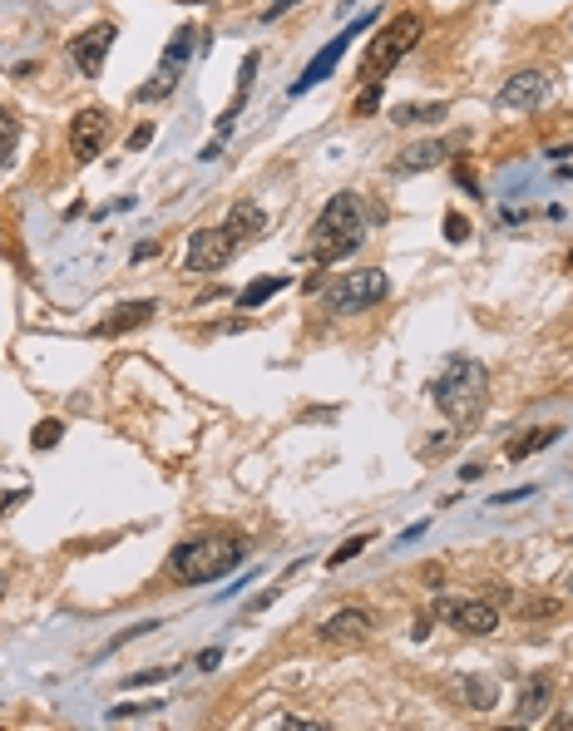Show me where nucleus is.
<instances>
[{
    "label": "nucleus",
    "instance_id": "obj_1",
    "mask_svg": "<svg viewBox=\"0 0 573 731\" xmlns=\"http://www.w3.org/2000/svg\"><path fill=\"white\" fill-rule=\"evenodd\" d=\"M386 213L376 208H366V198L361 193H336L327 208L317 213V223H312V262H341V257H351L356 247L366 243V233H371V223H381Z\"/></svg>",
    "mask_w": 573,
    "mask_h": 731
},
{
    "label": "nucleus",
    "instance_id": "obj_2",
    "mask_svg": "<svg viewBox=\"0 0 573 731\" xmlns=\"http://www.w3.org/2000/svg\"><path fill=\"white\" fill-rule=\"evenodd\" d=\"M243 564V539L228 534V529H213V534H198V539H183L173 554H168V573L173 583H218Z\"/></svg>",
    "mask_w": 573,
    "mask_h": 731
},
{
    "label": "nucleus",
    "instance_id": "obj_3",
    "mask_svg": "<svg viewBox=\"0 0 573 731\" xmlns=\"http://www.w3.org/2000/svg\"><path fill=\"white\" fill-rule=\"evenodd\" d=\"M435 406L445 410L455 425H475L485 406H490V371L475 356H450V366L435 381Z\"/></svg>",
    "mask_w": 573,
    "mask_h": 731
},
{
    "label": "nucleus",
    "instance_id": "obj_4",
    "mask_svg": "<svg viewBox=\"0 0 573 731\" xmlns=\"http://www.w3.org/2000/svg\"><path fill=\"white\" fill-rule=\"evenodd\" d=\"M420 35H425V20L415 15V10H401V15H391L381 30H376V40L366 45V55H361V80L366 84H381L401 60H406L410 50L420 45Z\"/></svg>",
    "mask_w": 573,
    "mask_h": 731
},
{
    "label": "nucleus",
    "instance_id": "obj_5",
    "mask_svg": "<svg viewBox=\"0 0 573 731\" xmlns=\"http://www.w3.org/2000/svg\"><path fill=\"white\" fill-rule=\"evenodd\" d=\"M391 297V277L381 267H356V272H341L331 277L327 287V312L331 317H361L366 307L386 302Z\"/></svg>",
    "mask_w": 573,
    "mask_h": 731
},
{
    "label": "nucleus",
    "instance_id": "obj_6",
    "mask_svg": "<svg viewBox=\"0 0 573 731\" xmlns=\"http://www.w3.org/2000/svg\"><path fill=\"white\" fill-rule=\"evenodd\" d=\"M435 613L450 618V628L470 633V638H490L499 628V608L490 598H435Z\"/></svg>",
    "mask_w": 573,
    "mask_h": 731
},
{
    "label": "nucleus",
    "instance_id": "obj_7",
    "mask_svg": "<svg viewBox=\"0 0 573 731\" xmlns=\"http://www.w3.org/2000/svg\"><path fill=\"white\" fill-rule=\"evenodd\" d=\"M233 252H238V243H233V233L228 228H198L193 238H188V252H183V262H188V272H223L228 262H233Z\"/></svg>",
    "mask_w": 573,
    "mask_h": 731
},
{
    "label": "nucleus",
    "instance_id": "obj_8",
    "mask_svg": "<svg viewBox=\"0 0 573 731\" xmlns=\"http://www.w3.org/2000/svg\"><path fill=\"white\" fill-rule=\"evenodd\" d=\"M114 20H99V25H89L80 30L75 40H70V65L80 70L84 80H94L99 70H104V60H109V50H114Z\"/></svg>",
    "mask_w": 573,
    "mask_h": 731
},
{
    "label": "nucleus",
    "instance_id": "obj_9",
    "mask_svg": "<svg viewBox=\"0 0 573 731\" xmlns=\"http://www.w3.org/2000/svg\"><path fill=\"white\" fill-rule=\"evenodd\" d=\"M549 89H554V80H549L544 70H519V75H509V80L499 84V109H509V114H534V109H544Z\"/></svg>",
    "mask_w": 573,
    "mask_h": 731
},
{
    "label": "nucleus",
    "instance_id": "obj_10",
    "mask_svg": "<svg viewBox=\"0 0 573 731\" xmlns=\"http://www.w3.org/2000/svg\"><path fill=\"white\" fill-rule=\"evenodd\" d=\"M104 144H109V114L99 104H89V109H80L70 119V154L80 163H89L104 154Z\"/></svg>",
    "mask_w": 573,
    "mask_h": 731
},
{
    "label": "nucleus",
    "instance_id": "obj_11",
    "mask_svg": "<svg viewBox=\"0 0 573 731\" xmlns=\"http://www.w3.org/2000/svg\"><path fill=\"white\" fill-rule=\"evenodd\" d=\"M371 633H376V618L366 608H341V613H331L327 623H322V638L327 643H366Z\"/></svg>",
    "mask_w": 573,
    "mask_h": 731
},
{
    "label": "nucleus",
    "instance_id": "obj_12",
    "mask_svg": "<svg viewBox=\"0 0 573 731\" xmlns=\"http://www.w3.org/2000/svg\"><path fill=\"white\" fill-rule=\"evenodd\" d=\"M356 30H361V25H351V30H346V35H336V40H331L327 50H322V55H317V60H312V65H307V70H302V80L292 84V89H287V94H292V99H297V94H307V89H317V84L327 80L331 70H336V60H341V55H346V45H351V40H356Z\"/></svg>",
    "mask_w": 573,
    "mask_h": 731
},
{
    "label": "nucleus",
    "instance_id": "obj_13",
    "mask_svg": "<svg viewBox=\"0 0 573 731\" xmlns=\"http://www.w3.org/2000/svg\"><path fill=\"white\" fill-rule=\"evenodd\" d=\"M549 707H554V672H534V677L519 687V707H514V712H519V722L529 727V722H539Z\"/></svg>",
    "mask_w": 573,
    "mask_h": 731
},
{
    "label": "nucleus",
    "instance_id": "obj_14",
    "mask_svg": "<svg viewBox=\"0 0 573 731\" xmlns=\"http://www.w3.org/2000/svg\"><path fill=\"white\" fill-rule=\"evenodd\" d=\"M440 159H450V144L445 139H425V144H410V149H401L396 154V163H391V173H425V168H435Z\"/></svg>",
    "mask_w": 573,
    "mask_h": 731
},
{
    "label": "nucleus",
    "instance_id": "obj_15",
    "mask_svg": "<svg viewBox=\"0 0 573 731\" xmlns=\"http://www.w3.org/2000/svg\"><path fill=\"white\" fill-rule=\"evenodd\" d=\"M228 233H233V243H257L262 233H267V213L252 203V198H243V203H233V213H228V223H223Z\"/></svg>",
    "mask_w": 573,
    "mask_h": 731
},
{
    "label": "nucleus",
    "instance_id": "obj_16",
    "mask_svg": "<svg viewBox=\"0 0 573 731\" xmlns=\"http://www.w3.org/2000/svg\"><path fill=\"white\" fill-rule=\"evenodd\" d=\"M154 312H159V302H149V297H144V302H124V307L109 312V322H99L94 331H99V336H119V331H129V326H144Z\"/></svg>",
    "mask_w": 573,
    "mask_h": 731
},
{
    "label": "nucleus",
    "instance_id": "obj_17",
    "mask_svg": "<svg viewBox=\"0 0 573 731\" xmlns=\"http://www.w3.org/2000/svg\"><path fill=\"white\" fill-rule=\"evenodd\" d=\"M559 435H564L559 425H539V430H524V435H514V440H509V450H504V455H509V460H529V455L549 450V445H554Z\"/></svg>",
    "mask_w": 573,
    "mask_h": 731
},
{
    "label": "nucleus",
    "instance_id": "obj_18",
    "mask_svg": "<svg viewBox=\"0 0 573 731\" xmlns=\"http://www.w3.org/2000/svg\"><path fill=\"white\" fill-rule=\"evenodd\" d=\"M193 50H198V30H193V25H183V30L173 35V45L164 50L159 70H164V75H178V70L188 65V55H193Z\"/></svg>",
    "mask_w": 573,
    "mask_h": 731
},
{
    "label": "nucleus",
    "instance_id": "obj_19",
    "mask_svg": "<svg viewBox=\"0 0 573 731\" xmlns=\"http://www.w3.org/2000/svg\"><path fill=\"white\" fill-rule=\"evenodd\" d=\"M460 687H465V702H470L475 712H494V702H499V687H494L490 677H480V672H465V677H460Z\"/></svg>",
    "mask_w": 573,
    "mask_h": 731
},
{
    "label": "nucleus",
    "instance_id": "obj_20",
    "mask_svg": "<svg viewBox=\"0 0 573 731\" xmlns=\"http://www.w3.org/2000/svg\"><path fill=\"white\" fill-rule=\"evenodd\" d=\"M282 287H287V277H282V272H272V277H262V282H252V287H243V292H238V307H243V312H252V307H262L267 297H277Z\"/></svg>",
    "mask_w": 573,
    "mask_h": 731
},
{
    "label": "nucleus",
    "instance_id": "obj_21",
    "mask_svg": "<svg viewBox=\"0 0 573 731\" xmlns=\"http://www.w3.org/2000/svg\"><path fill=\"white\" fill-rule=\"evenodd\" d=\"M15 144H20V119L0 104V163L15 159Z\"/></svg>",
    "mask_w": 573,
    "mask_h": 731
},
{
    "label": "nucleus",
    "instance_id": "obj_22",
    "mask_svg": "<svg viewBox=\"0 0 573 731\" xmlns=\"http://www.w3.org/2000/svg\"><path fill=\"white\" fill-rule=\"evenodd\" d=\"M430 119H445V104H401L396 109V124H430Z\"/></svg>",
    "mask_w": 573,
    "mask_h": 731
},
{
    "label": "nucleus",
    "instance_id": "obj_23",
    "mask_svg": "<svg viewBox=\"0 0 573 731\" xmlns=\"http://www.w3.org/2000/svg\"><path fill=\"white\" fill-rule=\"evenodd\" d=\"M173 84H178V75H164V70H159L149 84H139V89H134V99H139V104H159V99L173 94Z\"/></svg>",
    "mask_w": 573,
    "mask_h": 731
},
{
    "label": "nucleus",
    "instance_id": "obj_24",
    "mask_svg": "<svg viewBox=\"0 0 573 731\" xmlns=\"http://www.w3.org/2000/svg\"><path fill=\"white\" fill-rule=\"evenodd\" d=\"M60 440H65V425H60V420H40V425H35V435H30V445H35V450H55Z\"/></svg>",
    "mask_w": 573,
    "mask_h": 731
},
{
    "label": "nucleus",
    "instance_id": "obj_25",
    "mask_svg": "<svg viewBox=\"0 0 573 731\" xmlns=\"http://www.w3.org/2000/svg\"><path fill=\"white\" fill-rule=\"evenodd\" d=\"M514 613H519V618H554V613H559V598H519Z\"/></svg>",
    "mask_w": 573,
    "mask_h": 731
},
{
    "label": "nucleus",
    "instance_id": "obj_26",
    "mask_svg": "<svg viewBox=\"0 0 573 731\" xmlns=\"http://www.w3.org/2000/svg\"><path fill=\"white\" fill-rule=\"evenodd\" d=\"M366 544H371V534H351V539H346V544H341L336 554H327V569H341V564H351V559H356V554H361Z\"/></svg>",
    "mask_w": 573,
    "mask_h": 731
},
{
    "label": "nucleus",
    "instance_id": "obj_27",
    "mask_svg": "<svg viewBox=\"0 0 573 731\" xmlns=\"http://www.w3.org/2000/svg\"><path fill=\"white\" fill-rule=\"evenodd\" d=\"M149 712H164V702H119V707H109V722H129V717H149Z\"/></svg>",
    "mask_w": 573,
    "mask_h": 731
},
{
    "label": "nucleus",
    "instance_id": "obj_28",
    "mask_svg": "<svg viewBox=\"0 0 573 731\" xmlns=\"http://www.w3.org/2000/svg\"><path fill=\"white\" fill-rule=\"evenodd\" d=\"M445 238L450 243H465L470 238V218L465 213H445Z\"/></svg>",
    "mask_w": 573,
    "mask_h": 731
},
{
    "label": "nucleus",
    "instance_id": "obj_29",
    "mask_svg": "<svg viewBox=\"0 0 573 731\" xmlns=\"http://www.w3.org/2000/svg\"><path fill=\"white\" fill-rule=\"evenodd\" d=\"M376 104H381V84H366V89H361V94H356V114H361V119H366V114H371V109H376Z\"/></svg>",
    "mask_w": 573,
    "mask_h": 731
},
{
    "label": "nucleus",
    "instance_id": "obj_30",
    "mask_svg": "<svg viewBox=\"0 0 573 731\" xmlns=\"http://www.w3.org/2000/svg\"><path fill=\"white\" fill-rule=\"evenodd\" d=\"M149 144H154V124H139V129L129 134V149L139 154V149H149Z\"/></svg>",
    "mask_w": 573,
    "mask_h": 731
},
{
    "label": "nucleus",
    "instance_id": "obj_31",
    "mask_svg": "<svg viewBox=\"0 0 573 731\" xmlns=\"http://www.w3.org/2000/svg\"><path fill=\"white\" fill-rule=\"evenodd\" d=\"M168 672L164 667H149V672H134V677H129V687H149V682H164Z\"/></svg>",
    "mask_w": 573,
    "mask_h": 731
},
{
    "label": "nucleus",
    "instance_id": "obj_32",
    "mask_svg": "<svg viewBox=\"0 0 573 731\" xmlns=\"http://www.w3.org/2000/svg\"><path fill=\"white\" fill-rule=\"evenodd\" d=\"M519 499H534V485H524V489H504V494H494V504H519Z\"/></svg>",
    "mask_w": 573,
    "mask_h": 731
},
{
    "label": "nucleus",
    "instance_id": "obj_33",
    "mask_svg": "<svg viewBox=\"0 0 573 731\" xmlns=\"http://www.w3.org/2000/svg\"><path fill=\"white\" fill-rule=\"evenodd\" d=\"M292 5H302V0H272V5L262 10V20H277V15H287Z\"/></svg>",
    "mask_w": 573,
    "mask_h": 731
},
{
    "label": "nucleus",
    "instance_id": "obj_34",
    "mask_svg": "<svg viewBox=\"0 0 573 731\" xmlns=\"http://www.w3.org/2000/svg\"><path fill=\"white\" fill-rule=\"evenodd\" d=\"M450 445H455V435H435V440L425 445V460H430V455H440V450H450Z\"/></svg>",
    "mask_w": 573,
    "mask_h": 731
},
{
    "label": "nucleus",
    "instance_id": "obj_35",
    "mask_svg": "<svg viewBox=\"0 0 573 731\" xmlns=\"http://www.w3.org/2000/svg\"><path fill=\"white\" fill-rule=\"evenodd\" d=\"M218 662H223V652H218V648H208L203 657H198V667H203V672H208V667H218Z\"/></svg>",
    "mask_w": 573,
    "mask_h": 731
},
{
    "label": "nucleus",
    "instance_id": "obj_36",
    "mask_svg": "<svg viewBox=\"0 0 573 731\" xmlns=\"http://www.w3.org/2000/svg\"><path fill=\"white\" fill-rule=\"evenodd\" d=\"M480 475H485V465H465V470H460V480H465V485H475Z\"/></svg>",
    "mask_w": 573,
    "mask_h": 731
},
{
    "label": "nucleus",
    "instance_id": "obj_37",
    "mask_svg": "<svg viewBox=\"0 0 573 731\" xmlns=\"http://www.w3.org/2000/svg\"><path fill=\"white\" fill-rule=\"evenodd\" d=\"M564 593H573V573H569V578H564Z\"/></svg>",
    "mask_w": 573,
    "mask_h": 731
},
{
    "label": "nucleus",
    "instance_id": "obj_38",
    "mask_svg": "<svg viewBox=\"0 0 573 731\" xmlns=\"http://www.w3.org/2000/svg\"><path fill=\"white\" fill-rule=\"evenodd\" d=\"M559 727H569V731H573V717H564V722H559Z\"/></svg>",
    "mask_w": 573,
    "mask_h": 731
},
{
    "label": "nucleus",
    "instance_id": "obj_39",
    "mask_svg": "<svg viewBox=\"0 0 573 731\" xmlns=\"http://www.w3.org/2000/svg\"><path fill=\"white\" fill-rule=\"evenodd\" d=\"M178 5H203V0H178Z\"/></svg>",
    "mask_w": 573,
    "mask_h": 731
},
{
    "label": "nucleus",
    "instance_id": "obj_40",
    "mask_svg": "<svg viewBox=\"0 0 573 731\" xmlns=\"http://www.w3.org/2000/svg\"><path fill=\"white\" fill-rule=\"evenodd\" d=\"M569 267H573V252H569Z\"/></svg>",
    "mask_w": 573,
    "mask_h": 731
},
{
    "label": "nucleus",
    "instance_id": "obj_41",
    "mask_svg": "<svg viewBox=\"0 0 573 731\" xmlns=\"http://www.w3.org/2000/svg\"><path fill=\"white\" fill-rule=\"evenodd\" d=\"M0 233H5V228H0Z\"/></svg>",
    "mask_w": 573,
    "mask_h": 731
}]
</instances>
